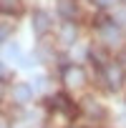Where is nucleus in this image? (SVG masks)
<instances>
[{"mask_svg": "<svg viewBox=\"0 0 126 128\" xmlns=\"http://www.w3.org/2000/svg\"><path fill=\"white\" fill-rule=\"evenodd\" d=\"M103 78H106V86L111 90H118L123 86V70H121V66H103Z\"/></svg>", "mask_w": 126, "mask_h": 128, "instance_id": "nucleus-1", "label": "nucleus"}, {"mask_svg": "<svg viewBox=\"0 0 126 128\" xmlns=\"http://www.w3.org/2000/svg\"><path fill=\"white\" fill-rule=\"evenodd\" d=\"M48 108H50V110H60V113H68V116H76V106L68 100V96H66V93L53 96V98L48 100Z\"/></svg>", "mask_w": 126, "mask_h": 128, "instance_id": "nucleus-2", "label": "nucleus"}, {"mask_svg": "<svg viewBox=\"0 0 126 128\" xmlns=\"http://www.w3.org/2000/svg\"><path fill=\"white\" fill-rule=\"evenodd\" d=\"M63 80H66V86H68V88H81V86L86 83V70H81V68L71 66V68L63 70Z\"/></svg>", "mask_w": 126, "mask_h": 128, "instance_id": "nucleus-3", "label": "nucleus"}, {"mask_svg": "<svg viewBox=\"0 0 126 128\" xmlns=\"http://www.w3.org/2000/svg\"><path fill=\"white\" fill-rule=\"evenodd\" d=\"M98 28H101V35L106 38V43H121V30L113 25V23H103V18H98Z\"/></svg>", "mask_w": 126, "mask_h": 128, "instance_id": "nucleus-4", "label": "nucleus"}, {"mask_svg": "<svg viewBox=\"0 0 126 128\" xmlns=\"http://www.w3.org/2000/svg\"><path fill=\"white\" fill-rule=\"evenodd\" d=\"M33 30L40 33V35L50 30V15H48L45 10H35V13H33Z\"/></svg>", "mask_w": 126, "mask_h": 128, "instance_id": "nucleus-5", "label": "nucleus"}, {"mask_svg": "<svg viewBox=\"0 0 126 128\" xmlns=\"http://www.w3.org/2000/svg\"><path fill=\"white\" fill-rule=\"evenodd\" d=\"M58 13L63 15V18H76V13H78V8H76V0H58Z\"/></svg>", "mask_w": 126, "mask_h": 128, "instance_id": "nucleus-6", "label": "nucleus"}, {"mask_svg": "<svg viewBox=\"0 0 126 128\" xmlns=\"http://www.w3.org/2000/svg\"><path fill=\"white\" fill-rule=\"evenodd\" d=\"M23 10L20 0H0V13H8V15H18Z\"/></svg>", "mask_w": 126, "mask_h": 128, "instance_id": "nucleus-7", "label": "nucleus"}, {"mask_svg": "<svg viewBox=\"0 0 126 128\" xmlns=\"http://www.w3.org/2000/svg\"><path fill=\"white\" fill-rule=\"evenodd\" d=\"M13 96H15V100H18V103H25V100H30V98H33V88H30V86H25V83H20V86H15V93H13Z\"/></svg>", "mask_w": 126, "mask_h": 128, "instance_id": "nucleus-8", "label": "nucleus"}, {"mask_svg": "<svg viewBox=\"0 0 126 128\" xmlns=\"http://www.w3.org/2000/svg\"><path fill=\"white\" fill-rule=\"evenodd\" d=\"M60 40H63V43H73V40H76V28H73V25H66L63 33H60Z\"/></svg>", "mask_w": 126, "mask_h": 128, "instance_id": "nucleus-9", "label": "nucleus"}, {"mask_svg": "<svg viewBox=\"0 0 126 128\" xmlns=\"http://www.w3.org/2000/svg\"><path fill=\"white\" fill-rule=\"evenodd\" d=\"M8 33H10V30H8L5 25H0V45L5 43V38H8Z\"/></svg>", "mask_w": 126, "mask_h": 128, "instance_id": "nucleus-10", "label": "nucleus"}, {"mask_svg": "<svg viewBox=\"0 0 126 128\" xmlns=\"http://www.w3.org/2000/svg\"><path fill=\"white\" fill-rule=\"evenodd\" d=\"M113 3V0H93V5H98V8H108Z\"/></svg>", "mask_w": 126, "mask_h": 128, "instance_id": "nucleus-11", "label": "nucleus"}, {"mask_svg": "<svg viewBox=\"0 0 126 128\" xmlns=\"http://www.w3.org/2000/svg\"><path fill=\"white\" fill-rule=\"evenodd\" d=\"M8 55L10 58H18V45H8Z\"/></svg>", "mask_w": 126, "mask_h": 128, "instance_id": "nucleus-12", "label": "nucleus"}, {"mask_svg": "<svg viewBox=\"0 0 126 128\" xmlns=\"http://www.w3.org/2000/svg\"><path fill=\"white\" fill-rule=\"evenodd\" d=\"M118 63H121V70H123V68H126V50L118 55Z\"/></svg>", "mask_w": 126, "mask_h": 128, "instance_id": "nucleus-13", "label": "nucleus"}, {"mask_svg": "<svg viewBox=\"0 0 126 128\" xmlns=\"http://www.w3.org/2000/svg\"><path fill=\"white\" fill-rule=\"evenodd\" d=\"M0 76H3V63H0Z\"/></svg>", "mask_w": 126, "mask_h": 128, "instance_id": "nucleus-14", "label": "nucleus"}, {"mask_svg": "<svg viewBox=\"0 0 126 128\" xmlns=\"http://www.w3.org/2000/svg\"><path fill=\"white\" fill-rule=\"evenodd\" d=\"M123 3H126V0H123Z\"/></svg>", "mask_w": 126, "mask_h": 128, "instance_id": "nucleus-15", "label": "nucleus"}]
</instances>
